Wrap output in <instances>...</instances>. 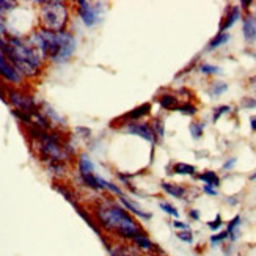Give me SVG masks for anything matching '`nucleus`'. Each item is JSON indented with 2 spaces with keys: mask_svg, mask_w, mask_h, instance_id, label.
<instances>
[{
  "mask_svg": "<svg viewBox=\"0 0 256 256\" xmlns=\"http://www.w3.org/2000/svg\"><path fill=\"white\" fill-rule=\"evenodd\" d=\"M30 42L40 50L42 58H49L54 62H66L76 49L74 36L63 30L50 32L46 28H40L30 38Z\"/></svg>",
  "mask_w": 256,
  "mask_h": 256,
  "instance_id": "1",
  "label": "nucleus"
},
{
  "mask_svg": "<svg viewBox=\"0 0 256 256\" xmlns=\"http://www.w3.org/2000/svg\"><path fill=\"white\" fill-rule=\"evenodd\" d=\"M98 218H99V224L104 228L128 239H134L137 234L143 232L142 228L137 225V222L134 220L123 208H118V206L99 208Z\"/></svg>",
  "mask_w": 256,
  "mask_h": 256,
  "instance_id": "2",
  "label": "nucleus"
},
{
  "mask_svg": "<svg viewBox=\"0 0 256 256\" xmlns=\"http://www.w3.org/2000/svg\"><path fill=\"white\" fill-rule=\"evenodd\" d=\"M40 20L42 28L50 32H62L68 20V8L63 2L50 0V2H41L40 5Z\"/></svg>",
  "mask_w": 256,
  "mask_h": 256,
  "instance_id": "3",
  "label": "nucleus"
},
{
  "mask_svg": "<svg viewBox=\"0 0 256 256\" xmlns=\"http://www.w3.org/2000/svg\"><path fill=\"white\" fill-rule=\"evenodd\" d=\"M8 99L13 107H16L18 112H22V114H33L36 110L35 107V101H33V98L30 96H26L19 92H14V90H10L8 92Z\"/></svg>",
  "mask_w": 256,
  "mask_h": 256,
  "instance_id": "4",
  "label": "nucleus"
},
{
  "mask_svg": "<svg viewBox=\"0 0 256 256\" xmlns=\"http://www.w3.org/2000/svg\"><path fill=\"white\" fill-rule=\"evenodd\" d=\"M0 76L5 77L8 82H13V84H19L22 79V76L13 68V64L6 60V57L2 52H0Z\"/></svg>",
  "mask_w": 256,
  "mask_h": 256,
  "instance_id": "5",
  "label": "nucleus"
},
{
  "mask_svg": "<svg viewBox=\"0 0 256 256\" xmlns=\"http://www.w3.org/2000/svg\"><path fill=\"white\" fill-rule=\"evenodd\" d=\"M79 14H80V18L84 20V24L88 26V27L94 26V22L98 19L94 6L90 2H85V0H80V2H79Z\"/></svg>",
  "mask_w": 256,
  "mask_h": 256,
  "instance_id": "6",
  "label": "nucleus"
},
{
  "mask_svg": "<svg viewBox=\"0 0 256 256\" xmlns=\"http://www.w3.org/2000/svg\"><path fill=\"white\" fill-rule=\"evenodd\" d=\"M128 130L130 134H136V136H140L144 140H148V142H154V136H152V130L148 128V126H144V124H129L128 126Z\"/></svg>",
  "mask_w": 256,
  "mask_h": 256,
  "instance_id": "7",
  "label": "nucleus"
},
{
  "mask_svg": "<svg viewBox=\"0 0 256 256\" xmlns=\"http://www.w3.org/2000/svg\"><path fill=\"white\" fill-rule=\"evenodd\" d=\"M244 35H246V40L253 41L256 40V19L248 16L246 18V22H244Z\"/></svg>",
  "mask_w": 256,
  "mask_h": 256,
  "instance_id": "8",
  "label": "nucleus"
},
{
  "mask_svg": "<svg viewBox=\"0 0 256 256\" xmlns=\"http://www.w3.org/2000/svg\"><path fill=\"white\" fill-rule=\"evenodd\" d=\"M93 170H94V166H93L92 160L88 159V156L86 154H80V158H79V172H80V176L93 174Z\"/></svg>",
  "mask_w": 256,
  "mask_h": 256,
  "instance_id": "9",
  "label": "nucleus"
},
{
  "mask_svg": "<svg viewBox=\"0 0 256 256\" xmlns=\"http://www.w3.org/2000/svg\"><path fill=\"white\" fill-rule=\"evenodd\" d=\"M120 202L123 203V204L130 210V212H134L136 216H138V217H142V218H151V214H146V212H143V210H140V208H138L137 204L130 203L124 195H120Z\"/></svg>",
  "mask_w": 256,
  "mask_h": 256,
  "instance_id": "10",
  "label": "nucleus"
},
{
  "mask_svg": "<svg viewBox=\"0 0 256 256\" xmlns=\"http://www.w3.org/2000/svg\"><path fill=\"white\" fill-rule=\"evenodd\" d=\"M132 240H134V244H136L137 247H140L142 250L150 252V250H152V248H154L152 242L146 238V234H144V232H140V234H137V236L134 238Z\"/></svg>",
  "mask_w": 256,
  "mask_h": 256,
  "instance_id": "11",
  "label": "nucleus"
},
{
  "mask_svg": "<svg viewBox=\"0 0 256 256\" xmlns=\"http://www.w3.org/2000/svg\"><path fill=\"white\" fill-rule=\"evenodd\" d=\"M162 188H164L166 194H170L174 198H182L184 196V192H186L182 187L176 186V184H168V182H162Z\"/></svg>",
  "mask_w": 256,
  "mask_h": 256,
  "instance_id": "12",
  "label": "nucleus"
},
{
  "mask_svg": "<svg viewBox=\"0 0 256 256\" xmlns=\"http://www.w3.org/2000/svg\"><path fill=\"white\" fill-rule=\"evenodd\" d=\"M198 180H202V181H204L208 186H210V187H217L218 184H220V180H218V176L214 173V172H204V173H202L198 176Z\"/></svg>",
  "mask_w": 256,
  "mask_h": 256,
  "instance_id": "13",
  "label": "nucleus"
},
{
  "mask_svg": "<svg viewBox=\"0 0 256 256\" xmlns=\"http://www.w3.org/2000/svg\"><path fill=\"white\" fill-rule=\"evenodd\" d=\"M151 108V104H143L140 107H137L136 110H132V112H129L126 115V118H130V120H137V118H142L143 115H146L150 112Z\"/></svg>",
  "mask_w": 256,
  "mask_h": 256,
  "instance_id": "14",
  "label": "nucleus"
},
{
  "mask_svg": "<svg viewBox=\"0 0 256 256\" xmlns=\"http://www.w3.org/2000/svg\"><path fill=\"white\" fill-rule=\"evenodd\" d=\"M173 172L178 174H194L195 173V166L194 165H188V164H174L173 166Z\"/></svg>",
  "mask_w": 256,
  "mask_h": 256,
  "instance_id": "15",
  "label": "nucleus"
},
{
  "mask_svg": "<svg viewBox=\"0 0 256 256\" xmlns=\"http://www.w3.org/2000/svg\"><path fill=\"white\" fill-rule=\"evenodd\" d=\"M239 19V8L238 6H234V8H232L231 10V13H230V16L226 18V22H225V24L224 26H222V30H220V33H224L226 28H230L232 24H234V22Z\"/></svg>",
  "mask_w": 256,
  "mask_h": 256,
  "instance_id": "16",
  "label": "nucleus"
},
{
  "mask_svg": "<svg viewBox=\"0 0 256 256\" xmlns=\"http://www.w3.org/2000/svg\"><path fill=\"white\" fill-rule=\"evenodd\" d=\"M228 40H230V35H228V33H225V32H224V33H218V35L209 42V48H208V49H216V48L222 46V44H225Z\"/></svg>",
  "mask_w": 256,
  "mask_h": 256,
  "instance_id": "17",
  "label": "nucleus"
},
{
  "mask_svg": "<svg viewBox=\"0 0 256 256\" xmlns=\"http://www.w3.org/2000/svg\"><path fill=\"white\" fill-rule=\"evenodd\" d=\"M82 180L86 186H90L92 188H96V190H101V184H99V178L94 176V174H85L82 176Z\"/></svg>",
  "mask_w": 256,
  "mask_h": 256,
  "instance_id": "18",
  "label": "nucleus"
},
{
  "mask_svg": "<svg viewBox=\"0 0 256 256\" xmlns=\"http://www.w3.org/2000/svg\"><path fill=\"white\" fill-rule=\"evenodd\" d=\"M239 224H240V217H239V216H236L234 218H232V220L230 222V225H228V228H226L228 236H231L232 239L236 238V228L239 226Z\"/></svg>",
  "mask_w": 256,
  "mask_h": 256,
  "instance_id": "19",
  "label": "nucleus"
},
{
  "mask_svg": "<svg viewBox=\"0 0 256 256\" xmlns=\"http://www.w3.org/2000/svg\"><path fill=\"white\" fill-rule=\"evenodd\" d=\"M160 106L164 107V108H172L174 104H176V98L174 96H170V94H164L162 98H160Z\"/></svg>",
  "mask_w": 256,
  "mask_h": 256,
  "instance_id": "20",
  "label": "nucleus"
},
{
  "mask_svg": "<svg viewBox=\"0 0 256 256\" xmlns=\"http://www.w3.org/2000/svg\"><path fill=\"white\" fill-rule=\"evenodd\" d=\"M203 128L204 126L202 123H192L188 129H190V134H192L194 138H200V137H202V134H203Z\"/></svg>",
  "mask_w": 256,
  "mask_h": 256,
  "instance_id": "21",
  "label": "nucleus"
},
{
  "mask_svg": "<svg viewBox=\"0 0 256 256\" xmlns=\"http://www.w3.org/2000/svg\"><path fill=\"white\" fill-rule=\"evenodd\" d=\"M226 88H228L226 84H214V86L210 88V94H212V96H218V94H222L224 92H226Z\"/></svg>",
  "mask_w": 256,
  "mask_h": 256,
  "instance_id": "22",
  "label": "nucleus"
},
{
  "mask_svg": "<svg viewBox=\"0 0 256 256\" xmlns=\"http://www.w3.org/2000/svg\"><path fill=\"white\" fill-rule=\"evenodd\" d=\"M176 110H180L181 114L184 115H195L196 114V108L192 106V104H184V106H180Z\"/></svg>",
  "mask_w": 256,
  "mask_h": 256,
  "instance_id": "23",
  "label": "nucleus"
},
{
  "mask_svg": "<svg viewBox=\"0 0 256 256\" xmlns=\"http://www.w3.org/2000/svg\"><path fill=\"white\" fill-rule=\"evenodd\" d=\"M178 238H180L181 240H184V242H187V244H190V242L194 240V236H192L190 230H184V231H180V232H178Z\"/></svg>",
  "mask_w": 256,
  "mask_h": 256,
  "instance_id": "24",
  "label": "nucleus"
},
{
  "mask_svg": "<svg viewBox=\"0 0 256 256\" xmlns=\"http://www.w3.org/2000/svg\"><path fill=\"white\" fill-rule=\"evenodd\" d=\"M160 209L165 210L166 214L173 216V217H178V216H180V212H178V210H176L172 204H168V203H160Z\"/></svg>",
  "mask_w": 256,
  "mask_h": 256,
  "instance_id": "25",
  "label": "nucleus"
},
{
  "mask_svg": "<svg viewBox=\"0 0 256 256\" xmlns=\"http://www.w3.org/2000/svg\"><path fill=\"white\" fill-rule=\"evenodd\" d=\"M16 6V4L14 2H6V0H0V13H8V11H11Z\"/></svg>",
  "mask_w": 256,
  "mask_h": 256,
  "instance_id": "26",
  "label": "nucleus"
},
{
  "mask_svg": "<svg viewBox=\"0 0 256 256\" xmlns=\"http://www.w3.org/2000/svg\"><path fill=\"white\" fill-rule=\"evenodd\" d=\"M202 72L203 74H217L220 70L217 68V66H212V64H202Z\"/></svg>",
  "mask_w": 256,
  "mask_h": 256,
  "instance_id": "27",
  "label": "nucleus"
},
{
  "mask_svg": "<svg viewBox=\"0 0 256 256\" xmlns=\"http://www.w3.org/2000/svg\"><path fill=\"white\" fill-rule=\"evenodd\" d=\"M226 112H230V107L228 106H222V107H217L216 108V114H214V116H212V121L216 123V121L224 115V114H226Z\"/></svg>",
  "mask_w": 256,
  "mask_h": 256,
  "instance_id": "28",
  "label": "nucleus"
},
{
  "mask_svg": "<svg viewBox=\"0 0 256 256\" xmlns=\"http://www.w3.org/2000/svg\"><path fill=\"white\" fill-rule=\"evenodd\" d=\"M208 226H209L210 230H214V231H216V230H218V228L222 226V217H220V216H217L214 222H209Z\"/></svg>",
  "mask_w": 256,
  "mask_h": 256,
  "instance_id": "29",
  "label": "nucleus"
},
{
  "mask_svg": "<svg viewBox=\"0 0 256 256\" xmlns=\"http://www.w3.org/2000/svg\"><path fill=\"white\" fill-rule=\"evenodd\" d=\"M242 107H246V108L256 107V101H254V99H244V101H242Z\"/></svg>",
  "mask_w": 256,
  "mask_h": 256,
  "instance_id": "30",
  "label": "nucleus"
},
{
  "mask_svg": "<svg viewBox=\"0 0 256 256\" xmlns=\"http://www.w3.org/2000/svg\"><path fill=\"white\" fill-rule=\"evenodd\" d=\"M226 238H228V232L224 231V232H220L218 236H212V238H210V242H218V240H224Z\"/></svg>",
  "mask_w": 256,
  "mask_h": 256,
  "instance_id": "31",
  "label": "nucleus"
},
{
  "mask_svg": "<svg viewBox=\"0 0 256 256\" xmlns=\"http://www.w3.org/2000/svg\"><path fill=\"white\" fill-rule=\"evenodd\" d=\"M156 129H158V136L164 137V123H162L160 120L156 121Z\"/></svg>",
  "mask_w": 256,
  "mask_h": 256,
  "instance_id": "32",
  "label": "nucleus"
},
{
  "mask_svg": "<svg viewBox=\"0 0 256 256\" xmlns=\"http://www.w3.org/2000/svg\"><path fill=\"white\" fill-rule=\"evenodd\" d=\"M203 188H204V192H206V194H209V195H212V196H216V195H217V192H216V188H214V187H210V186L204 184V187H203Z\"/></svg>",
  "mask_w": 256,
  "mask_h": 256,
  "instance_id": "33",
  "label": "nucleus"
},
{
  "mask_svg": "<svg viewBox=\"0 0 256 256\" xmlns=\"http://www.w3.org/2000/svg\"><path fill=\"white\" fill-rule=\"evenodd\" d=\"M173 226L174 228H181V230H188V225L187 224H182V222H174Z\"/></svg>",
  "mask_w": 256,
  "mask_h": 256,
  "instance_id": "34",
  "label": "nucleus"
},
{
  "mask_svg": "<svg viewBox=\"0 0 256 256\" xmlns=\"http://www.w3.org/2000/svg\"><path fill=\"white\" fill-rule=\"evenodd\" d=\"M234 164H236V159L232 158V159H230V160H228V162H226V164L224 165V168H225V170H228V168H231V166L234 165Z\"/></svg>",
  "mask_w": 256,
  "mask_h": 256,
  "instance_id": "35",
  "label": "nucleus"
},
{
  "mask_svg": "<svg viewBox=\"0 0 256 256\" xmlns=\"http://www.w3.org/2000/svg\"><path fill=\"white\" fill-rule=\"evenodd\" d=\"M250 126H252V129L256 132V116H253V118L250 120Z\"/></svg>",
  "mask_w": 256,
  "mask_h": 256,
  "instance_id": "36",
  "label": "nucleus"
},
{
  "mask_svg": "<svg viewBox=\"0 0 256 256\" xmlns=\"http://www.w3.org/2000/svg\"><path fill=\"white\" fill-rule=\"evenodd\" d=\"M190 217H192V218H195V220H198V217H200L198 210H190Z\"/></svg>",
  "mask_w": 256,
  "mask_h": 256,
  "instance_id": "37",
  "label": "nucleus"
},
{
  "mask_svg": "<svg viewBox=\"0 0 256 256\" xmlns=\"http://www.w3.org/2000/svg\"><path fill=\"white\" fill-rule=\"evenodd\" d=\"M252 180H256V173H254V174L252 176Z\"/></svg>",
  "mask_w": 256,
  "mask_h": 256,
  "instance_id": "38",
  "label": "nucleus"
}]
</instances>
